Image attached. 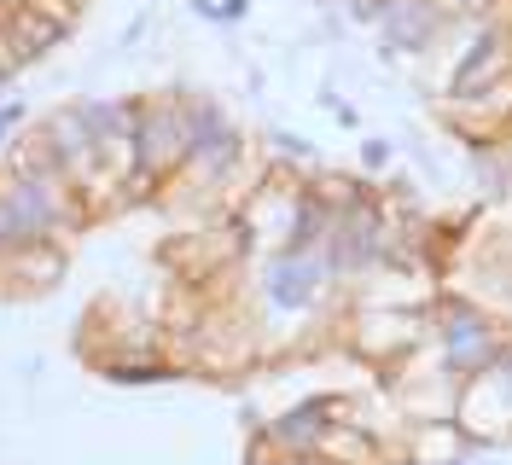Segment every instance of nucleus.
I'll return each instance as SVG.
<instances>
[{
	"label": "nucleus",
	"instance_id": "obj_4",
	"mask_svg": "<svg viewBox=\"0 0 512 465\" xmlns=\"http://www.w3.org/2000/svg\"><path fill=\"white\" fill-rule=\"evenodd\" d=\"M344 343L373 367H402L431 343V309H396V303H355L344 320Z\"/></svg>",
	"mask_w": 512,
	"mask_h": 465
},
{
	"label": "nucleus",
	"instance_id": "obj_6",
	"mask_svg": "<svg viewBox=\"0 0 512 465\" xmlns=\"http://www.w3.org/2000/svg\"><path fill=\"white\" fill-rule=\"evenodd\" d=\"M326 285H332V268H326V256L320 250H262V262H256V303L262 314H309L326 297Z\"/></svg>",
	"mask_w": 512,
	"mask_h": 465
},
{
	"label": "nucleus",
	"instance_id": "obj_20",
	"mask_svg": "<svg viewBox=\"0 0 512 465\" xmlns=\"http://www.w3.org/2000/svg\"><path fill=\"white\" fill-rule=\"evenodd\" d=\"M18 128H24V105L12 99V105H0V152H6L12 140H18Z\"/></svg>",
	"mask_w": 512,
	"mask_h": 465
},
{
	"label": "nucleus",
	"instance_id": "obj_24",
	"mask_svg": "<svg viewBox=\"0 0 512 465\" xmlns=\"http://www.w3.org/2000/svg\"><path fill=\"white\" fill-rule=\"evenodd\" d=\"M320 6H350V0H320Z\"/></svg>",
	"mask_w": 512,
	"mask_h": 465
},
{
	"label": "nucleus",
	"instance_id": "obj_17",
	"mask_svg": "<svg viewBox=\"0 0 512 465\" xmlns=\"http://www.w3.org/2000/svg\"><path fill=\"white\" fill-rule=\"evenodd\" d=\"M18 6H30V12H41V18H53L64 35L76 30V18H82V0H18Z\"/></svg>",
	"mask_w": 512,
	"mask_h": 465
},
{
	"label": "nucleus",
	"instance_id": "obj_5",
	"mask_svg": "<svg viewBox=\"0 0 512 465\" xmlns=\"http://www.w3.org/2000/svg\"><path fill=\"white\" fill-rule=\"evenodd\" d=\"M134 157H140V181L152 192H163L187 169V93L134 105Z\"/></svg>",
	"mask_w": 512,
	"mask_h": 465
},
{
	"label": "nucleus",
	"instance_id": "obj_9",
	"mask_svg": "<svg viewBox=\"0 0 512 465\" xmlns=\"http://www.w3.org/2000/svg\"><path fill=\"white\" fill-rule=\"evenodd\" d=\"M443 117H448V128H454L466 146L489 152L495 140H507L512 134V76L507 82H495V88H483V93L443 99Z\"/></svg>",
	"mask_w": 512,
	"mask_h": 465
},
{
	"label": "nucleus",
	"instance_id": "obj_8",
	"mask_svg": "<svg viewBox=\"0 0 512 465\" xmlns=\"http://www.w3.org/2000/svg\"><path fill=\"white\" fill-rule=\"evenodd\" d=\"M350 413V396H309V402H291L286 413L262 419V442L274 454H320V436L332 431L338 419Z\"/></svg>",
	"mask_w": 512,
	"mask_h": 465
},
{
	"label": "nucleus",
	"instance_id": "obj_2",
	"mask_svg": "<svg viewBox=\"0 0 512 465\" xmlns=\"http://www.w3.org/2000/svg\"><path fill=\"white\" fill-rule=\"evenodd\" d=\"M507 343H512V332L489 309H478L472 297H437L431 303V349H437V361L460 384L495 367Z\"/></svg>",
	"mask_w": 512,
	"mask_h": 465
},
{
	"label": "nucleus",
	"instance_id": "obj_7",
	"mask_svg": "<svg viewBox=\"0 0 512 465\" xmlns=\"http://www.w3.org/2000/svg\"><path fill=\"white\" fill-rule=\"evenodd\" d=\"M512 76V30L501 18H472L460 30V47L448 59V76H443V99H460V93H483L495 82Z\"/></svg>",
	"mask_w": 512,
	"mask_h": 465
},
{
	"label": "nucleus",
	"instance_id": "obj_16",
	"mask_svg": "<svg viewBox=\"0 0 512 465\" xmlns=\"http://www.w3.org/2000/svg\"><path fill=\"white\" fill-rule=\"evenodd\" d=\"M268 157H274V163H291V169H320V152L303 134H274V140H268Z\"/></svg>",
	"mask_w": 512,
	"mask_h": 465
},
{
	"label": "nucleus",
	"instance_id": "obj_10",
	"mask_svg": "<svg viewBox=\"0 0 512 465\" xmlns=\"http://www.w3.org/2000/svg\"><path fill=\"white\" fill-rule=\"evenodd\" d=\"M373 30H379L384 53H396V59H425V53H437V41H443L448 12L437 0H390Z\"/></svg>",
	"mask_w": 512,
	"mask_h": 465
},
{
	"label": "nucleus",
	"instance_id": "obj_22",
	"mask_svg": "<svg viewBox=\"0 0 512 465\" xmlns=\"http://www.w3.org/2000/svg\"><path fill=\"white\" fill-rule=\"evenodd\" d=\"M384 465H414V460H384ZM448 465H501V454L495 448H466L460 460H448Z\"/></svg>",
	"mask_w": 512,
	"mask_h": 465
},
{
	"label": "nucleus",
	"instance_id": "obj_11",
	"mask_svg": "<svg viewBox=\"0 0 512 465\" xmlns=\"http://www.w3.org/2000/svg\"><path fill=\"white\" fill-rule=\"evenodd\" d=\"M466 448H478V442L460 431L454 419H408V431H402V454H396V460L448 465V460H460Z\"/></svg>",
	"mask_w": 512,
	"mask_h": 465
},
{
	"label": "nucleus",
	"instance_id": "obj_3",
	"mask_svg": "<svg viewBox=\"0 0 512 465\" xmlns=\"http://www.w3.org/2000/svg\"><path fill=\"white\" fill-rule=\"evenodd\" d=\"M245 157H251V146H245L239 123L227 117L216 99L187 93V169H181L175 181H192L204 198H216L227 186V175H233Z\"/></svg>",
	"mask_w": 512,
	"mask_h": 465
},
{
	"label": "nucleus",
	"instance_id": "obj_21",
	"mask_svg": "<svg viewBox=\"0 0 512 465\" xmlns=\"http://www.w3.org/2000/svg\"><path fill=\"white\" fill-rule=\"evenodd\" d=\"M483 378H489V384H495V390H501V396L512 402V343L501 349V361H495V367L483 372Z\"/></svg>",
	"mask_w": 512,
	"mask_h": 465
},
{
	"label": "nucleus",
	"instance_id": "obj_18",
	"mask_svg": "<svg viewBox=\"0 0 512 465\" xmlns=\"http://www.w3.org/2000/svg\"><path fill=\"white\" fill-rule=\"evenodd\" d=\"M18 70H24V53H18V41L6 30V18H0V82H12Z\"/></svg>",
	"mask_w": 512,
	"mask_h": 465
},
{
	"label": "nucleus",
	"instance_id": "obj_13",
	"mask_svg": "<svg viewBox=\"0 0 512 465\" xmlns=\"http://www.w3.org/2000/svg\"><path fill=\"white\" fill-rule=\"evenodd\" d=\"M99 378H111V384H175V378H187V367L169 361L163 349H146V355H111V361H99Z\"/></svg>",
	"mask_w": 512,
	"mask_h": 465
},
{
	"label": "nucleus",
	"instance_id": "obj_1",
	"mask_svg": "<svg viewBox=\"0 0 512 465\" xmlns=\"http://www.w3.org/2000/svg\"><path fill=\"white\" fill-rule=\"evenodd\" d=\"M88 221V204L76 198V186L53 175H0V256L24 245H59Z\"/></svg>",
	"mask_w": 512,
	"mask_h": 465
},
{
	"label": "nucleus",
	"instance_id": "obj_12",
	"mask_svg": "<svg viewBox=\"0 0 512 465\" xmlns=\"http://www.w3.org/2000/svg\"><path fill=\"white\" fill-rule=\"evenodd\" d=\"M64 274V250L59 245H24L0 256V279L18 285V291H41V285H59Z\"/></svg>",
	"mask_w": 512,
	"mask_h": 465
},
{
	"label": "nucleus",
	"instance_id": "obj_23",
	"mask_svg": "<svg viewBox=\"0 0 512 465\" xmlns=\"http://www.w3.org/2000/svg\"><path fill=\"white\" fill-rule=\"evenodd\" d=\"M251 18V0H222L216 6V24H245Z\"/></svg>",
	"mask_w": 512,
	"mask_h": 465
},
{
	"label": "nucleus",
	"instance_id": "obj_19",
	"mask_svg": "<svg viewBox=\"0 0 512 465\" xmlns=\"http://www.w3.org/2000/svg\"><path fill=\"white\" fill-rule=\"evenodd\" d=\"M390 163H396V146H390V140H361V169L379 175V169H390Z\"/></svg>",
	"mask_w": 512,
	"mask_h": 465
},
{
	"label": "nucleus",
	"instance_id": "obj_15",
	"mask_svg": "<svg viewBox=\"0 0 512 465\" xmlns=\"http://www.w3.org/2000/svg\"><path fill=\"white\" fill-rule=\"evenodd\" d=\"M6 30H12V41H18L24 64H35L47 47H59V41H64L59 24H53V18H41V12H30V6H12V12H6Z\"/></svg>",
	"mask_w": 512,
	"mask_h": 465
},
{
	"label": "nucleus",
	"instance_id": "obj_14",
	"mask_svg": "<svg viewBox=\"0 0 512 465\" xmlns=\"http://www.w3.org/2000/svg\"><path fill=\"white\" fill-rule=\"evenodd\" d=\"M320 460H332V465H384L390 454H384V442L373 431H361V425H350V419H338L332 431L320 436Z\"/></svg>",
	"mask_w": 512,
	"mask_h": 465
}]
</instances>
